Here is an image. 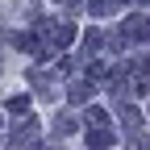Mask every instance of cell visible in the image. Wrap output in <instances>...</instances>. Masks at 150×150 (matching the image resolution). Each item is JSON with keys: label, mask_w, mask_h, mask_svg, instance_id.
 <instances>
[{"label": "cell", "mask_w": 150, "mask_h": 150, "mask_svg": "<svg viewBox=\"0 0 150 150\" xmlns=\"http://www.w3.org/2000/svg\"><path fill=\"white\" fill-rule=\"evenodd\" d=\"M121 33H125V42H146V38H150V21L142 13H134V17L121 21Z\"/></svg>", "instance_id": "obj_1"}, {"label": "cell", "mask_w": 150, "mask_h": 150, "mask_svg": "<svg viewBox=\"0 0 150 150\" xmlns=\"http://www.w3.org/2000/svg\"><path fill=\"white\" fill-rule=\"evenodd\" d=\"M88 142H92V150H108L112 146V134H108V129H92Z\"/></svg>", "instance_id": "obj_2"}, {"label": "cell", "mask_w": 150, "mask_h": 150, "mask_svg": "<svg viewBox=\"0 0 150 150\" xmlns=\"http://www.w3.org/2000/svg\"><path fill=\"white\" fill-rule=\"evenodd\" d=\"M88 92H92V83H83V79H75V83L67 88V96H71L75 104H83V100H88Z\"/></svg>", "instance_id": "obj_3"}, {"label": "cell", "mask_w": 150, "mask_h": 150, "mask_svg": "<svg viewBox=\"0 0 150 150\" xmlns=\"http://www.w3.org/2000/svg\"><path fill=\"white\" fill-rule=\"evenodd\" d=\"M100 46H104V33L100 29H88L83 33V50H100Z\"/></svg>", "instance_id": "obj_4"}, {"label": "cell", "mask_w": 150, "mask_h": 150, "mask_svg": "<svg viewBox=\"0 0 150 150\" xmlns=\"http://www.w3.org/2000/svg\"><path fill=\"white\" fill-rule=\"evenodd\" d=\"M88 125H92V129H108V117H104V108H88Z\"/></svg>", "instance_id": "obj_5"}, {"label": "cell", "mask_w": 150, "mask_h": 150, "mask_svg": "<svg viewBox=\"0 0 150 150\" xmlns=\"http://www.w3.org/2000/svg\"><path fill=\"white\" fill-rule=\"evenodd\" d=\"M8 112H21V117H25V112H29V96H13L8 100Z\"/></svg>", "instance_id": "obj_6"}, {"label": "cell", "mask_w": 150, "mask_h": 150, "mask_svg": "<svg viewBox=\"0 0 150 150\" xmlns=\"http://www.w3.org/2000/svg\"><path fill=\"white\" fill-rule=\"evenodd\" d=\"M129 150H150V138H146V134H134V142H129Z\"/></svg>", "instance_id": "obj_7"}]
</instances>
